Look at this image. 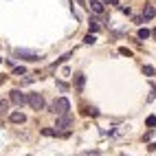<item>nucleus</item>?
Listing matches in <instances>:
<instances>
[{
  "instance_id": "obj_1",
  "label": "nucleus",
  "mask_w": 156,
  "mask_h": 156,
  "mask_svg": "<svg viewBox=\"0 0 156 156\" xmlns=\"http://www.w3.org/2000/svg\"><path fill=\"white\" fill-rule=\"evenodd\" d=\"M70 110V101L66 97H59L53 101V106H51V112H55V114H66Z\"/></svg>"
},
{
  "instance_id": "obj_2",
  "label": "nucleus",
  "mask_w": 156,
  "mask_h": 156,
  "mask_svg": "<svg viewBox=\"0 0 156 156\" xmlns=\"http://www.w3.org/2000/svg\"><path fill=\"white\" fill-rule=\"evenodd\" d=\"M27 103H29L33 110H42V108H44V97L40 95V92H31V95L27 97Z\"/></svg>"
},
{
  "instance_id": "obj_3",
  "label": "nucleus",
  "mask_w": 156,
  "mask_h": 156,
  "mask_svg": "<svg viewBox=\"0 0 156 156\" xmlns=\"http://www.w3.org/2000/svg\"><path fill=\"white\" fill-rule=\"evenodd\" d=\"M13 55L20 57V59H24V62H35V59H40V55L35 53V51H27V48H16Z\"/></svg>"
},
{
  "instance_id": "obj_4",
  "label": "nucleus",
  "mask_w": 156,
  "mask_h": 156,
  "mask_svg": "<svg viewBox=\"0 0 156 156\" xmlns=\"http://www.w3.org/2000/svg\"><path fill=\"white\" fill-rule=\"evenodd\" d=\"M70 123H73V117L66 112V114H59V117H57L55 128H57V130H64V128H68V126H70Z\"/></svg>"
},
{
  "instance_id": "obj_5",
  "label": "nucleus",
  "mask_w": 156,
  "mask_h": 156,
  "mask_svg": "<svg viewBox=\"0 0 156 156\" xmlns=\"http://www.w3.org/2000/svg\"><path fill=\"white\" fill-rule=\"evenodd\" d=\"M11 101L16 103V106H24V103H27V95H22L20 90H11Z\"/></svg>"
},
{
  "instance_id": "obj_6",
  "label": "nucleus",
  "mask_w": 156,
  "mask_h": 156,
  "mask_svg": "<svg viewBox=\"0 0 156 156\" xmlns=\"http://www.w3.org/2000/svg\"><path fill=\"white\" fill-rule=\"evenodd\" d=\"M9 121L16 123V126H20V123L27 121V117H24V112H11V114H9Z\"/></svg>"
},
{
  "instance_id": "obj_7",
  "label": "nucleus",
  "mask_w": 156,
  "mask_h": 156,
  "mask_svg": "<svg viewBox=\"0 0 156 156\" xmlns=\"http://www.w3.org/2000/svg\"><path fill=\"white\" fill-rule=\"evenodd\" d=\"M154 16H156L154 7H152V5H145V7H143V18H145V20H152Z\"/></svg>"
},
{
  "instance_id": "obj_8",
  "label": "nucleus",
  "mask_w": 156,
  "mask_h": 156,
  "mask_svg": "<svg viewBox=\"0 0 156 156\" xmlns=\"http://www.w3.org/2000/svg\"><path fill=\"white\" fill-rule=\"evenodd\" d=\"M84 84H86V77L81 75V73H77V75H75V86H77V90H79V92L84 90Z\"/></svg>"
},
{
  "instance_id": "obj_9",
  "label": "nucleus",
  "mask_w": 156,
  "mask_h": 156,
  "mask_svg": "<svg viewBox=\"0 0 156 156\" xmlns=\"http://www.w3.org/2000/svg\"><path fill=\"white\" fill-rule=\"evenodd\" d=\"M90 7H92L95 13H103V2L101 0H90Z\"/></svg>"
},
{
  "instance_id": "obj_10",
  "label": "nucleus",
  "mask_w": 156,
  "mask_h": 156,
  "mask_svg": "<svg viewBox=\"0 0 156 156\" xmlns=\"http://www.w3.org/2000/svg\"><path fill=\"white\" fill-rule=\"evenodd\" d=\"M40 132H42L44 134V136H57V130H53V128H42V130H40Z\"/></svg>"
},
{
  "instance_id": "obj_11",
  "label": "nucleus",
  "mask_w": 156,
  "mask_h": 156,
  "mask_svg": "<svg viewBox=\"0 0 156 156\" xmlns=\"http://www.w3.org/2000/svg\"><path fill=\"white\" fill-rule=\"evenodd\" d=\"M95 31H99V22L97 18H90V33H95Z\"/></svg>"
},
{
  "instance_id": "obj_12",
  "label": "nucleus",
  "mask_w": 156,
  "mask_h": 156,
  "mask_svg": "<svg viewBox=\"0 0 156 156\" xmlns=\"http://www.w3.org/2000/svg\"><path fill=\"white\" fill-rule=\"evenodd\" d=\"M154 73H156V70H154V66H143V75H147V77H152Z\"/></svg>"
},
{
  "instance_id": "obj_13",
  "label": "nucleus",
  "mask_w": 156,
  "mask_h": 156,
  "mask_svg": "<svg viewBox=\"0 0 156 156\" xmlns=\"http://www.w3.org/2000/svg\"><path fill=\"white\" fill-rule=\"evenodd\" d=\"M13 75H20V77H22V75H27V68H24V66H18V68H13Z\"/></svg>"
},
{
  "instance_id": "obj_14",
  "label": "nucleus",
  "mask_w": 156,
  "mask_h": 156,
  "mask_svg": "<svg viewBox=\"0 0 156 156\" xmlns=\"http://www.w3.org/2000/svg\"><path fill=\"white\" fill-rule=\"evenodd\" d=\"M139 37H141V40H147V37H150V31H147V29H139Z\"/></svg>"
},
{
  "instance_id": "obj_15",
  "label": "nucleus",
  "mask_w": 156,
  "mask_h": 156,
  "mask_svg": "<svg viewBox=\"0 0 156 156\" xmlns=\"http://www.w3.org/2000/svg\"><path fill=\"white\" fill-rule=\"evenodd\" d=\"M84 42H86V44H95L97 40H95V35H92V33H88V35L84 37Z\"/></svg>"
},
{
  "instance_id": "obj_16",
  "label": "nucleus",
  "mask_w": 156,
  "mask_h": 156,
  "mask_svg": "<svg viewBox=\"0 0 156 156\" xmlns=\"http://www.w3.org/2000/svg\"><path fill=\"white\" fill-rule=\"evenodd\" d=\"M145 123H147V128H156V117H147Z\"/></svg>"
},
{
  "instance_id": "obj_17",
  "label": "nucleus",
  "mask_w": 156,
  "mask_h": 156,
  "mask_svg": "<svg viewBox=\"0 0 156 156\" xmlns=\"http://www.w3.org/2000/svg\"><path fill=\"white\" fill-rule=\"evenodd\" d=\"M88 114H90V117H97L99 110H97V108H88Z\"/></svg>"
},
{
  "instance_id": "obj_18",
  "label": "nucleus",
  "mask_w": 156,
  "mask_h": 156,
  "mask_svg": "<svg viewBox=\"0 0 156 156\" xmlns=\"http://www.w3.org/2000/svg\"><path fill=\"white\" fill-rule=\"evenodd\" d=\"M7 108H9V103H7V101H0V110H2V112H5Z\"/></svg>"
},
{
  "instance_id": "obj_19",
  "label": "nucleus",
  "mask_w": 156,
  "mask_h": 156,
  "mask_svg": "<svg viewBox=\"0 0 156 156\" xmlns=\"http://www.w3.org/2000/svg\"><path fill=\"white\" fill-rule=\"evenodd\" d=\"M84 156H99V152H86Z\"/></svg>"
},
{
  "instance_id": "obj_20",
  "label": "nucleus",
  "mask_w": 156,
  "mask_h": 156,
  "mask_svg": "<svg viewBox=\"0 0 156 156\" xmlns=\"http://www.w3.org/2000/svg\"><path fill=\"white\" fill-rule=\"evenodd\" d=\"M108 5H119V0H106Z\"/></svg>"
},
{
  "instance_id": "obj_21",
  "label": "nucleus",
  "mask_w": 156,
  "mask_h": 156,
  "mask_svg": "<svg viewBox=\"0 0 156 156\" xmlns=\"http://www.w3.org/2000/svg\"><path fill=\"white\" fill-rule=\"evenodd\" d=\"M0 62H2V57H0Z\"/></svg>"
}]
</instances>
